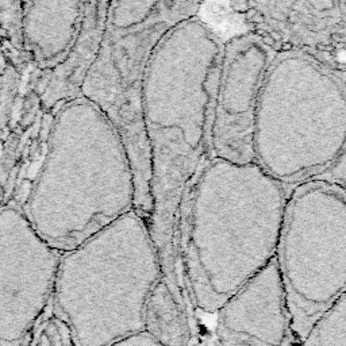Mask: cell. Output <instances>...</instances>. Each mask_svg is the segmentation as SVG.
Masks as SVG:
<instances>
[{
	"label": "cell",
	"mask_w": 346,
	"mask_h": 346,
	"mask_svg": "<svg viewBox=\"0 0 346 346\" xmlns=\"http://www.w3.org/2000/svg\"><path fill=\"white\" fill-rule=\"evenodd\" d=\"M291 188L256 162L211 157L184 192L177 259L195 311L215 317L276 257Z\"/></svg>",
	"instance_id": "obj_2"
},
{
	"label": "cell",
	"mask_w": 346,
	"mask_h": 346,
	"mask_svg": "<svg viewBox=\"0 0 346 346\" xmlns=\"http://www.w3.org/2000/svg\"><path fill=\"white\" fill-rule=\"evenodd\" d=\"M199 329L196 315L162 279L146 302L144 331L162 346H189Z\"/></svg>",
	"instance_id": "obj_13"
},
{
	"label": "cell",
	"mask_w": 346,
	"mask_h": 346,
	"mask_svg": "<svg viewBox=\"0 0 346 346\" xmlns=\"http://www.w3.org/2000/svg\"><path fill=\"white\" fill-rule=\"evenodd\" d=\"M110 1H86L83 27L68 57L49 70L41 102L45 108L61 107L81 97V86L100 48Z\"/></svg>",
	"instance_id": "obj_12"
},
{
	"label": "cell",
	"mask_w": 346,
	"mask_h": 346,
	"mask_svg": "<svg viewBox=\"0 0 346 346\" xmlns=\"http://www.w3.org/2000/svg\"><path fill=\"white\" fill-rule=\"evenodd\" d=\"M199 1H110L100 48L81 86L114 124L129 151L135 176V210L149 221L150 150L144 122V83L154 50L168 31L198 16Z\"/></svg>",
	"instance_id": "obj_6"
},
{
	"label": "cell",
	"mask_w": 346,
	"mask_h": 346,
	"mask_svg": "<svg viewBox=\"0 0 346 346\" xmlns=\"http://www.w3.org/2000/svg\"><path fill=\"white\" fill-rule=\"evenodd\" d=\"M345 5H346V3H345Z\"/></svg>",
	"instance_id": "obj_20"
},
{
	"label": "cell",
	"mask_w": 346,
	"mask_h": 346,
	"mask_svg": "<svg viewBox=\"0 0 346 346\" xmlns=\"http://www.w3.org/2000/svg\"><path fill=\"white\" fill-rule=\"evenodd\" d=\"M61 257L21 207L0 210V346H27L52 307Z\"/></svg>",
	"instance_id": "obj_8"
},
{
	"label": "cell",
	"mask_w": 346,
	"mask_h": 346,
	"mask_svg": "<svg viewBox=\"0 0 346 346\" xmlns=\"http://www.w3.org/2000/svg\"><path fill=\"white\" fill-rule=\"evenodd\" d=\"M276 52L252 32L223 42L211 131L212 157L254 162V120L265 75Z\"/></svg>",
	"instance_id": "obj_9"
},
{
	"label": "cell",
	"mask_w": 346,
	"mask_h": 346,
	"mask_svg": "<svg viewBox=\"0 0 346 346\" xmlns=\"http://www.w3.org/2000/svg\"><path fill=\"white\" fill-rule=\"evenodd\" d=\"M254 162L289 188L319 178L346 150V81L306 50L276 52L260 92Z\"/></svg>",
	"instance_id": "obj_5"
},
{
	"label": "cell",
	"mask_w": 346,
	"mask_h": 346,
	"mask_svg": "<svg viewBox=\"0 0 346 346\" xmlns=\"http://www.w3.org/2000/svg\"><path fill=\"white\" fill-rule=\"evenodd\" d=\"M27 346H77V344L69 327L50 307Z\"/></svg>",
	"instance_id": "obj_15"
},
{
	"label": "cell",
	"mask_w": 346,
	"mask_h": 346,
	"mask_svg": "<svg viewBox=\"0 0 346 346\" xmlns=\"http://www.w3.org/2000/svg\"><path fill=\"white\" fill-rule=\"evenodd\" d=\"M223 42L202 18L171 29L151 56L144 83L153 212L147 221L164 279L183 300L177 227L184 192L212 157L211 131Z\"/></svg>",
	"instance_id": "obj_1"
},
{
	"label": "cell",
	"mask_w": 346,
	"mask_h": 346,
	"mask_svg": "<svg viewBox=\"0 0 346 346\" xmlns=\"http://www.w3.org/2000/svg\"><path fill=\"white\" fill-rule=\"evenodd\" d=\"M302 346H346V292L317 320Z\"/></svg>",
	"instance_id": "obj_14"
},
{
	"label": "cell",
	"mask_w": 346,
	"mask_h": 346,
	"mask_svg": "<svg viewBox=\"0 0 346 346\" xmlns=\"http://www.w3.org/2000/svg\"><path fill=\"white\" fill-rule=\"evenodd\" d=\"M276 261L293 344L346 292V191L314 178L291 188Z\"/></svg>",
	"instance_id": "obj_7"
},
{
	"label": "cell",
	"mask_w": 346,
	"mask_h": 346,
	"mask_svg": "<svg viewBox=\"0 0 346 346\" xmlns=\"http://www.w3.org/2000/svg\"><path fill=\"white\" fill-rule=\"evenodd\" d=\"M164 279L147 219L131 211L62 253L52 310L77 346H111L144 331V313Z\"/></svg>",
	"instance_id": "obj_4"
},
{
	"label": "cell",
	"mask_w": 346,
	"mask_h": 346,
	"mask_svg": "<svg viewBox=\"0 0 346 346\" xmlns=\"http://www.w3.org/2000/svg\"><path fill=\"white\" fill-rule=\"evenodd\" d=\"M135 196L129 151L107 116L84 97L61 106L21 207L38 235L70 252L134 211Z\"/></svg>",
	"instance_id": "obj_3"
},
{
	"label": "cell",
	"mask_w": 346,
	"mask_h": 346,
	"mask_svg": "<svg viewBox=\"0 0 346 346\" xmlns=\"http://www.w3.org/2000/svg\"><path fill=\"white\" fill-rule=\"evenodd\" d=\"M84 15L86 1H23V48L39 69L49 72L68 57Z\"/></svg>",
	"instance_id": "obj_11"
},
{
	"label": "cell",
	"mask_w": 346,
	"mask_h": 346,
	"mask_svg": "<svg viewBox=\"0 0 346 346\" xmlns=\"http://www.w3.org/2000/svg\"><path fill=\"white\" fill-rule=\"evenodd\" d=\"M212 333L219 346H296L276 259L222 306Z\"/></svg>",
	"instance_id": "obj_10"
},
{
	"label": "cell",
	"mask_w": 346,
	"mask_h": 346,
	"mask_svg": "<svg viewBox=\"0 0 346 346\" xmlns=\"http://www.w3.org/2000/svg\"><path fill=\"white\" fill-rule=\"evenodd\" d=\"M189 346H219L216 342L212 329L205 330V329H199L198 334L195 335V338L192 340V342L189 344Z\"/></svg>",
	"instance_id": "obj_19"
},
{
	"label": "cell",
	"mask_w": 346,
	"mask_h": 346,
	"mask_svg": "<svg viewBox=\"0 0 346 346\" xmlns=\"http://www.w3.org/2000/svg\"><path fill=\"white\" fill-rule=\"evenodd\" d=\"M111 346H162L160 345L157 341H154L151 338L150 335H147L145 331L138 333V334L130 335L126 337L123 340L115 342Z\"/></svg>",
	"instance_id": "obj_18"
},
{
	"label": "cell",
	"mask_w": 346,
	"mask_h": 346,
	"mask_svg": "<svg viewBox=\"0 0 346 346\" xmlns=\"http://www.w3.org/2000/svg\"><path fill=\"white\" fill-rule=\"evenodd\" d=\"M319 178L331 181V183L337 184L338 187H341L344 191H346V150L338 158V161L335 162L334 165L330 168L322 177Z\"/></svg>",
	"instance_id": "obj_17"
},
{
	"label": "cell",
	"mask_w": 346,
	"mask_h": 346,
	"mask_svg": "<svg viewBox=\"0 0 346 346\" xmlns=\"http://www.w3.org/2000/svg\"><path fill=\"white\" fill-rule=\"evenodd\" d=\"M0 32L15 48H23V1H0Z\"/></svg>",
	"instance_id": "obj_16"
}]
</instances>
